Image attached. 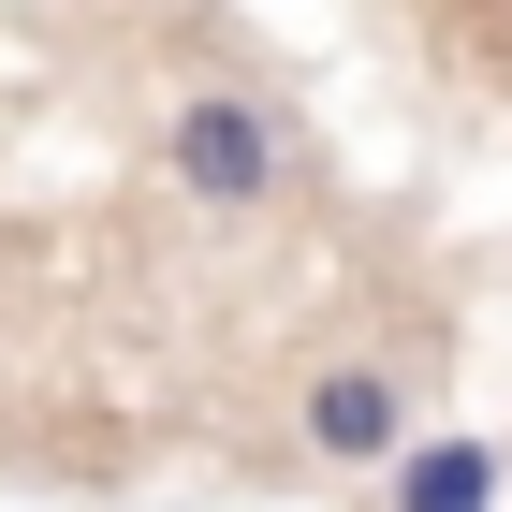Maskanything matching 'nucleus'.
<instances>
[{
    "label": "nucleus",
    "mask_w": 512,
    "mask_h": 512,
    "mask_svg": "<svg viewBox=\"0 0 512 512\" xmlns=\"http://www.w3.org/2000/svg\"><path fill=\"white\" fill-rule=\"evenodd\" d=\"M161 161H176V191H191V205L249 220V205L293 176V118H278V103H249V88H191V103L161 118Z\"/></svg>",
    "instance_id": "1"
},
{
    "label": "nucleus",
    "mask_w": 512,
    "mask_h": 512,
    "mask_svg": "<svg viewBox=\"0 0 512 512\" xmlns=\"http://www.w3.org/2000/svg\"><path fill=\"white\" fill-rule=\"evenodd\" d=\"M308 454H337V469H395V454H410V381H395V366H322L308 381Z\"/></svg>",
    "instance_id": "2"
},
{
    "label": "nucleus",
    "mask_w": 512,
    "mask_h": 512,
    "mask_svg": "<svg viewBox=\"0 0 512 512\" xmlns=\"http://www.w3.org/2000/svg\"><path fill=\"white\" fill-rule=\"evenodd\" d=\"M395 512H498V439H410L395 454Z\"/></svg>",
    "instance_id": "3"
},
{
    "label": "nucleus",
    "mask_w": 512,
    "mask_h": 512,
    "mask_svg": "<svg viewBox=\"0 0 512 512\" xmlns=\"http://www.w3.org/2000/svg\"><path fill=\"white\" fill-rule=\"evenodd\" d=\"M498 44H512V0H498Z\"/></svg>",
    "instance_id": "4"
}]
</instances>
